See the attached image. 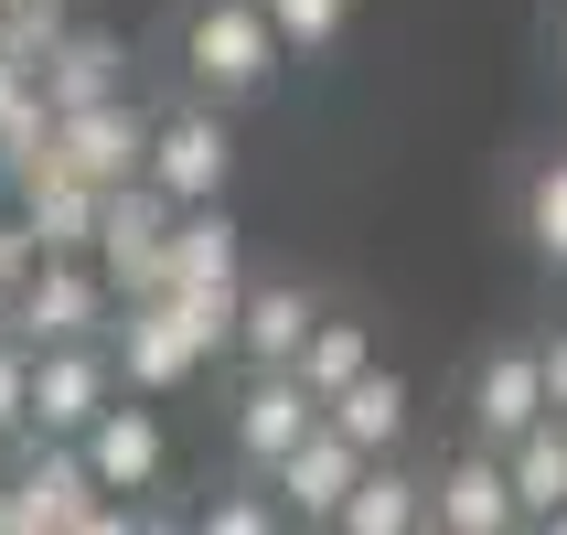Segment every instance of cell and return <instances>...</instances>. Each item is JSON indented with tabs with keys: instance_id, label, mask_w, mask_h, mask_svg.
<instances>
[{
	"instance_id": "obj_1",
	"label": "cell",
	"mask_w": 567,
	"mask_h": 535,
	"mask_svg": "<svg viewBox=\"0 0 567 535\" xmlns=\"http://www.w3.org/2000/svg\"><path fill=\"white\" fill-rule=\"evenodd\" d=\"M279 32L257 0H183L172 11V86L204 96V107H257L279 86Z\"/></svg>"
},
{
	"instance_id": "obj_2",
	"label": "cell",
	"mask_w": 567,
	"mask_h": 535,
	"mask_svg": "<svg viewBox=\"0 0 567 535\" xmlns=\"http://www.w3.org/2000/svg\"><path fill=\"white\" fill-rule=\"evenodd\" d=\"M96 472L75 440H11V472H0V535H86L96 525Z\"/></svg>"
},
{
	"instance_id": "obj_3",
	"label": "cell",
	"mask_w": 567,
	"mask_h": 535,
	"mask_svg": "<svg viewBox=\"0 0 567 535\" xmlns=\"http://www.w3.org/2000/svg\"><path fill=\"white\" fill-rule=\"evenodd\" d=\"M140 183H151L161 204H225V183H236V128H225V107H204V96L151 107Z\"/></svg>"
},
{
	"instance_id": "obj_4",
	"label": "cell",
	"mask_w": 567,
	"mask_h": 535,
	"mask_svg": "<svg viewBox=\"0 0 567 535\" xmlns=\"http://www.w3.org/2000/svg\"><path fill=\"white\" fill-rule=\"evenodd\" d=\"M118 311V289L96 257H32L22 279H11V332L22 343H96Z\"/></svg>"
},
{
	"instance_id": "obj_5",
	"label": "cell",
	"mask_w": 567,
	"mask_h": 535,
	"mask_svg": "<svg viewBox=\"0 0 567 535\" xmlns=\"http://www.w3.org/2000/svg\"><path fill=\"white\" fill-rule=\"evenodd\" d=\"M75 450H86L96 493H118V504H140V493H161L172 482V429H161V397H107V408L75 429Z\"/></svg>"
},
{
	"instance_id": "obj_6",
	"label": "cell",
	"mask_w": 567,
	"mask_h": 535,
	"mask_svg": "<svg viewBox=\"0 0 567 535\" xmlns=\"http://www.w3.org/2000/svg\"><path fill=\"white\" fill-rule=\"evenodd\" d=\"M43 151L64 161V172H75V183H140V151H151V107H140V96H86V107H54V119H43Z\"/></svg>"
},
{
	"instance_id": "obj_7",
	"label": "cell",
	"mask_w": 567,
	"mask_h": 535,
	"mask_svg": "<svg viewBox=\"0 0 567 535\" xmlns=\"http://www.w3.org/2000/svg\"><path fill=\"white\" fill-rule=\"evenodd\" d=\"M107 397H118V353H107V332H96V343H32L22 440H75Z\"/></svg>"
},
{
	"instance_id": "obj_8",
	"label": "cell",
	"mask_w": 567,
	"mask_h": 535,
	"mask_svg": "<svg viewBox=\"0 0 567 535\" xmlns=\"http://www.w3.org/2000/svg\"><path fill=\"white\" fill-rule=\"evenodd\" d=\"M311 418H321V397L289 375V364H247V375H236V397H225V450H236V472L268 482V461H279Z\"/></svg>"
},
{
	"instance_id": "obj_9",
	"label": "cell",
	"mask_w": 567,
	"mask_h": 535,
	"mask_svg": "<svg viewBox=\"0 0 567 535\" xmlns=\"http://www.w3.org/2000/svg\"><path fill=\"white\" fill-rule=\"evenodd\" d=\"M161 247H172V204H161L151 183H107L96 193V268H107V289L118 300H151L161 289Z\"/></svg>"
},
{
	"instance_id": "obj_10",
	"label": "cell",
	"mask_w": 567,
	"mask_h": 535,
	"mask_svg": "<svg viewBox=\"0 0 567 535\" xmlns=\"http://www.w3.org/2000/svg\"><path fill=\"white\" fill-rule=\"evenodd\" d=\"M107 353H118V385H128V397H183V385L215 364L161 300H118V311H107Z\"/></svg>"
},
{
	"instance_id": "obj_11",
	"label": "cell",
	"mask_w": 567,
	"mask_h": 535,
	"mask_svg": "<svg viewBox=\"0 0 567 535\" xmlns=\"http://www.w3.org/2000/svg\"><path fill=\"white\" fill-rule=\"evenodd\" d=\"M429 525H440V535H514V525H525L493 440H461L440 472H429Z\"/></svg>"
},
{
	"instance_id": "obj_12",
	"label": "cell",
	"mask_w": 567,
	"mask_h": 535,
	"mask_svg": "<svg viewBox=\"0 0 567 535\" xmlns=\"http://www.w3.org/2000/svg\"><path fill=\"white\" fill-rule=\"evenodd\" d=\"M0 193H11V215L32 225V247H43V257H86L96 247V183H75L54 151H32Z\"/></svg>"
},
{
	"instance_id": "obj_13",
	"label": "cell",
	"mask_w": 567,
	"mask_h": 535,
	"mask_svg": "<svg viewBox=\"0 0 567 535\" xmlns=\"http://www.w3.org/2000/svg\"><path fill=\"white\" fill-rule=\"evenodd\" d=\"M353 472H364V450H353L332 418H311V429L268 461V493H279V514H300V525H332V504L353 493Z\"/></svg>"
},
{
	"instance_id": "obj_14",
	"label": "cell",
	"mask_w": 567,
	"mask_h": 535,
	"mask_svg": "<svg viewBox=\"0 0 567 535\" xmlns=\"http://www.w3.org/2000/svg\"><path fill=\"white\" fill-rule=\"evenodd\" d=\"M32 86H43V107H86V96H118V86H128V43H118V32L64 22L54 43H43V64H32Z\"/></svg>"
},
{
	"instance_id": "obj_15",
	"label": "cell",
	"mask_w": 567,
	"mask_h": 535,
	"mask_svg": "<svg viewBox=\"0 0 567 535\" xmlns=\"http://www.w3.org/2000/svg\"><path fill=\"white\" fill-rule=\"evenodd\" d=\"M321 321V300L300 279H247L236 289V364H289V353H300V332H311Z\"/></svg>"
},
{
	"instance_id": "obj_16",
	"label": "cell",
	"mask_w": 567,
	"mask_h": 535,
	"mask_svg": "<svg viewBox=\"0 0 567 535\" xmlns=\"http://www.w3.org/2000/svg\"><path fill=\"white\" fill-rule=\"evenodd\" d=\"M525 418H546V375H536V343H493L472 364V440L504 450Z\"/></svg>"
},
{
	"instance_id": "obj_17",
	"label": "cell",
	"mask_w": 567,
	"mask_h": 535,
	"mask_svg": "<svg viewBox=\"0 0 567 535\" xmlns=\"http://www.w3.org/2000/svg\"><path fill=\"white\" fill-rule=\"evenodd\" d=\"M172 279H204V289H236L247 279V236L225 204H172V247H161V289Z\"/></svg>"
},
{
	"instance_id": "obj_18",
	"label": "cell",
	"mask_w": 567,
	"mask_h": 535,
	"mask_svg": "<svg viewBox=\"0 0 567 535\" xmlns=\"http://www.w3.org/2000/svg\"><path fill=\"white\" fill-rule=\"evenodd\" d=\"M408 525H429V482H417L396 450H375V461L353 472V493L332 504V535H408Z\"/></svg>"
},
{
	"instance_id": "obj_19",
	"label": "cell",
	"mask_w": 567,
	"mask_h": 535,
	"mask_svg": "<svg viewBox=\"0 0 567 535\" xmlns=\"http://www.w3.org/2000/svg\"><path fill=\"white\" fill-rule=\"evenodd\" d=\"M321 418H332V429H343V440L364 450V461H375V450H396V440H408L417 397H408V375H396V364H364V375H353L343 397H321Z\"/></svg>"
},
{
	"instance_id": "obj_20",
	"label": "cell",
	"mask_w": 567,
	"mask_h": 535,
	"mask_svg": "<svg viewBox=\"0 0 567 535\" xmlns=\"http://www.w3.org/2000/svg\"><path fill=\"white\" fill-rule=\"evenodd\" d=\"M504 482H514V514L525 525H546V514L567 504V418L546 408V418H525L504 440Z\"/></svg>"
},
{
	"instance_id": "obj_21",
	"label": "cell",
	"mask_w": 567,
	"mask_h": 535,
	"mask_svg": "<svg viewBox=\"0 0 567 535\" xmlns=\"http://www.w3.org/2000/svg\"><path fill=\"white\" fill-rule=\"evenodd\" d=\"M364 364H375V343H364V321H332V311H321L311 332H300V353H289V375L311 385V397H343V385L364 375Z\"/></svg>"
},
{
	"instance_id": "obj_22",
	"label": "cell",
	"mask_w": 567,
	"mask_h": 535,
	"mask_svg": "<svg viewBox=\"0 0 567 535\" xmlns=\"http://www.w3.org/2000/svg\"><path fill=\"white\" fill-rule=\"evenodd\" d=\"M525 247H536L546 279H567V151H546L525 172Z\"/></svg>"
},
{
	"instance_id": "obj_23",
	"label": "cell",
	"mask_w": 567,
	"mask_h": 535,
	"mask_svg": "<svg viewBox=\"0 0 567 535\" xmlns=\"http://www.w3.org/2000/svg\"><path fill=\"white\" fill-rule=\"evenodd\" d=\"M43 119H54V107H43V86H32V64L0 54V183L43 151Z\"/></svg>"
},
{
	"instance_id": "obj_24",
	"label": "cell",
	"mask_w": 567,
	"mask_h": 535,
	"mask_svg": "<svg viewBox=\"0 0 567 535\" xmlns=\"http://www.w3.org/2000/svg\"><path fill=\"white\" fill-rule=\"evenodd\" d=\"M257 11H268V32H279V54H300V64H321L353 32V0H257Z\"/></svg>"
},
{
	"instance_id": "obj_25",
	"label": "cell",
	"mask_w": 567,
	"mask_h": 535,
	"mask_svg": "<svg viewBox=\"0 0 567 535\" xmlns=\"http://www.w3.org/2000/svg\"><path fill=\"white\" fill-rule=\"evenodd\" d=\"M193 525H204V535H268V525H279V493L247 472V482H225V493H204Z\"/></svg>"
},
{
	"instance_id": "obj_26",
	"label": "cell",
	"mask_w": 567,
	"mask_h": 535,
	"mask_svg": "<svg viewBox=\"0 0 567 535\" xmlns=\"http://www.w3.org/2000/svg\"><path fill=\"white\" fill-rule=\"evenodd\" d=\"M22 397H32V343H0V440H22Z\"/></svg>"
},
{
	"instance_id": "obj_27",
	"label": "cell",
	"mask_w": 567,
	"mask_h": 535,
	"mask_svg": "<svg viewBox=\"0 0 567 535\" xmlns=\"http://www.w3.org/2000/svg\"><path fill=\"white\" fill-rule=\"evenodd\" d=\"M32 257H43V247H32V225H22V215H0V289H11V279H22V268H32Z\"/></svg>"
},
{
	"instance_id": "obj_28",
	"label": "cell",
	"mask_w": 567,
	"mask_h": 535,
	"mask_svg": "<svg viewBox=\"0 0 567 535\" xmlns=\"http://www.w3.org/2000/svg\"><path fill=\"white\" fill-rule=\"evenodd\" d=\"M536 375H546V408L567 418V332H546V343H536Z\"/></svg>"
},
{
	"instance_id": "obj_29",
	"label": "cell",
	"mask_w": 567,
	"mask_h": 535,
	"mask_svg": "<svg viewBox=\"0 0 567 535\" xmlns=\"http://www.w3.org/2000/svg\"><path fill=\"white\" fill-rule=\"evenodd\" d=\"M0 343H11V289H0Z\"/></svg>"
},
{
	"instance_id": "obj_30",
	"label": "cell",
	"mask_w": 567,
	"mask_h": 535,
	"mask_svg": "<svg viewBox=\"0 0 567 535\" xmlns=\"http://www.w3.org/2000/svg\"><path fill=\"white\" fill-rule=\"evenodd\" d=\"M557 75H567V22H557Z\"/></svg>"
},
{
	"instance_id": "obj_31",
	"label": "cell",
	"mask_w": 567,
	"mask_h": 535,
	"mask_svg": "<svg viewBox=\"0 0 567 535\" xmlns=\"http://www.w3.org/2000/svg\"><path fill=\"white\" fill-rule=\"evenodd\" d=\"M0 472H11V440H0Z\"/></svg>"
}]
</instances>
